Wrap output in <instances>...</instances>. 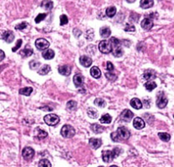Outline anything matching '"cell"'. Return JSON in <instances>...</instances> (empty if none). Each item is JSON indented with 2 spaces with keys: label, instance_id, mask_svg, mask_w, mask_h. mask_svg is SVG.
Segmentation results:
<instances>
[{
  "label": "cell",
  "instance_id": "277c9868",
  "mask_svg": "<svg viewBox=\"0 0 174 167\" xmlns=\"http://www.w3.org/2000/svg\"><path fill=\"white\" fill-rule=\"evenodd\" d=\"M43 119H44V122L50 126L56 125L60 122V117L56 114H50L46 115Z\"/></svg>",
  "mask_w": 174,
  "mask_h": 167
},
{
  "label": "cell",
  "instance_id": "b9f144b4",
  "mask_svg": "<svg viewBox=\"0 0 174 167\" xmlns=\"http://www.w3.org/2000/svg\"><path fill=\"white\" fill-rule=\"evenodd\" d=\"M138 18H139V15L135 13H133L130 16V21H133V22H138Z\"/></svg>",
  "mask_w": 174,
  "mask_h": 167
},
{
  "label": "cell",
  "instance_id": "d6a6232c",
  "mask_svg": "<svg viewBox=\"0 0 174 167\" xmlns=\"http://www.w3.org/2000/svg\"><path fill=\"white\" fill-rule=\"evenodd\" d=\"M32 53H33V51H32L31 48L26 47L21 52V55L22 56H24V57H29V56H31V55H32Z\"/></svg>",
  "mask_w": 174,
  "mask_h": 167
},
{
  "label": "cell",
  "instance_id": "83f0119b",
  "mask_svg": "<svg viewBox=\"0 0 174 167\" xmlns=\"http://www.w3.org/2000/svg\"><path fill=\"white\" fill-rule=\"evenodd\" d=\"M116 9L114 6H111L109 8L106 9V15L110 18H112L116 15Z\"/></svg>",
  "mask_w": 174,
  "mask_h": 167
},
{
  "label": "cell",
  "instance_id": "7c38bea8",
  "mask_svg": "<svg viewBox=\"0 0 174 167\" xmlns=\"http://www.w3.org/2000/svg\"><path fill=\"white\" fill-rule=\"evenodd\" d=\"M58 71L63 76H69L72 72V67L68 65H64V66H61L59 67Z\"/></svg>",
  "mask_w": 174,
  "mask_h": 167
},
{
  "label": "cell",
  "instance_id": "4dcf8cb0",
  "mask_svg": "<svg viewBox=\"0 0 174 167\" xmlns=\"http://www.w3.org/2000/svg\"><path fill=\"white\" fill-rule=\"evenodd\" d=\"M32 91H33V89L32 87H25V88L21 89L19 93L21 95H23V96H30Z\"/></svg>",
  "mask_w": 174,
  "mask_h": 167
},
{
  "label": "cell",
  "instance_id": "7402d4cb",
  "mask_svg": "<svg viewBox=\"0 0 174 167\" xmlns=\"http://www.w3.org/2000/svg\"><path fill=\"white\" fill-rule=\"evenodd\" d=\"M130 105H131L133 108H135V109H140V108L143 107V103H142V102H141L138 98H133V99H132L131 102H130Z\"/></svg>",
  "mask_w": 174,
  "mask_h": 167
},
{
  "label": "cell",
  "instance_id": "c3c4849f",
  "mask_svg": "<svg viewBox=\"0 0 174 167\" xmlns=\"http://www.w3.org/2000/svg\"><path fill=\"white\" fill-rule=\"evenodd\" d=\"M106 69H107L109 72H111V71H113V70L115 69L114 65L112 64L111 62H107V63H106Z\"/></svg>",
  "mask_w": 174,
  "mask_h": 167
},
{
  "label": "cell",
  "instance_id": "f907efd6",
  "mask_svg": "<svg viewBox=\"0 0 174 167\" xmlns=\"http://www.w3.org/2000/svg\"><path fill=\"white\" fill-rule=\"evenodd\" d=\"M127 2H128V3H134L136 0H126Z\"/></svg>",
  "mask_w": 174,
  "mask_h": 167
},
{
  "label": "cell",
  "instance_id": "ba28073f",
  "mask_svg": "<svg viewBox=\"0 0 174 167\" xmlns=\"http://www.w3.org/2000/svg\"><path fill=\"white\" fill-rule=\"evenodd\" d=\"M34 154H35L34 150L32 148H30V147L25 148L22 150V157L25 159V160H29V159H32L33 156H34Z\"/></svg>",
  "mask_w": 174,
  "mask_h": 167
},
{
  "label": "cell",
  "instance_id": "d4e9b609",
  "mask_svg": "<svg viewBox=\"0 0 174 167\" xmlns=\"http://www.w3.org/2000/svg\"><path fill=\"white\" fill-rule=\"evenodd\" d=\"M51 71V67H50V65H43L38 71V73L40 75H46L48 74Z\"/></svg>",
  "mask_w": 174,
  "mask_h": 167
},
{
  "label": "cell",
  "instance_id": "816d5d0a",
  "mask_svg": "<svg viewBox=\"0 0 174 167\" xmlns=\"http://www.w3.org/2000/svg\"><path fill=\"white\" fill-rule=\"evenodd\" d=\"M173 117H174V115H173Z\"/></svg>",
  "mask_w": 174,
  "mask_h": 167
},
{
  "label": "cell",
  "instance_id": "44dd1931",
  "mask_svg": "<svg viewBox=\"0 0 174 167\" xmlns=\"http://www.w3.org/2000/svg\"><path fill=\"white\" fill-rule=\"evenodd\" d=\"M144 78L145 80H152L154 78H155L156 75H155V73L153 71V70H146L144 73Z\"/></svg>",
  "mask_w": 174,
  "mask_h": 167
},
{
  "label": "cell",
  "instance_id": "f1b7e54d",
  "mask_svg": "<svg viewBox=\"0 0 174 167\" xmlns=\"http://www.w3.org/2000/svg\"><path fill=\"white\" fill-rule=\"evenodd\" d=\"M87 115L92 118H96L98 117V111L94 107H89L87 109Z\"/></svg>",
  "mask_w": 174,
  "mask_h": 167
},
{
  "label": "cell",
  "instance_id": "e0dca14e",
  "mask_svg": "<svg viewBox=\"0 0 174 167\" xmlns=\"http://www.w3.org/2000/svg\"><path fill=\"white\" fill-rule=\"evenodd\" d=\"M89 144L90 146L94 148V149H98L100 146L102 145V141L99 138H90L89 140Z\"/></svg>",
  "mask_w": 174,
  "mask_h": 167
},
{
  "label": "cell",
  "instance_id": "d590c367",
  "mask_svg": "<svg viewBox=\"0 0 174 167\" xmlns=\"http://www.w3.org/2000/svg\"><path fill=\"white\" fill-rule=\"evenodd\" d=\"M46 16H47V14L45 13L38 14L37 17L35 18V22H36V23H39V22H41L42 21H43V20L46 18Z\"/></svg>",
  "mask_w": 174,
  "mask_h": 167
},
{
  "label": "cell",
  "instance_id": "74e56055",
  "mask_svg": "<svg viewBox=\"0 0 174 167\" xmlns=\"http://www.w3.org/2000/svg\"><path fill=\"white\" fill-rule=\"evenodd\" d=\"M37 137L38 139H44V138H46V137H48V133H47L46 131H44V130H39V131H38Z\"/></svg>",
  "mask_w": 174,
  "mask_h": 167
},
{
  "label": "cell",
  "instance_id": "bcb514c9",
  "mask_svg": "<svg viewBox=\"0 0 174 167\" xmlns=\"http://www.w3.org/2000/svg\"><path fill=\"white\" fill-rule=\"evenodd\" d=\"M111 139L114 141H118L120 139H121V138L119 137L117 132H112L111 135Z\"/></svg>",
  "mask_w": 174,
  "mask_h": 167
},
{
  "label": "cell",
  "instance_id": "cb8c5ba5",
  "mask_svg": "<svg viewBox=\"0 0 174 167\" xmlns=\"http://www.w3.org/2000/svg\"><path fill=\"white\" fill-rule=\"evenodd\" d=\"M112 54H113V55L116 56V57H121V56H122V55H123V50H122V48L120 45L116 46V47H114L113 50H112Z\"/></svg>",
  "mask_w": 174,
  "mask_h": 167
},
{
  "label": "cell",
  "instance_id": "f6af8a7d",
  "mask_svg": "<svg viewBox=\"0 0 174 167\" xmlns=\"http://www.w3.org/2000/svg\"><path fill=\"white\" fill-rule=\"evenodd\" d=\"M124 30L126 32H135V26H133V25H129V24H127L126 27L124 28Z\"/></svg>",
  "mask_w": 174,
  "mask_h": 167
},
{
  "label": "cell",
  "instance_id": "4316f807",
  "mask_svg": "<svg viewBox=\"0 0 174 167\" xmlns=\"http://www.w3.org/2000/svg\"><path fill=\"white\" fill-rule=\"evenodd\" d=\"M144 87H145V89L147 90L152 91L154 89H155L156 84H155V82H154V81H152V80H149L147 83L144 84Z\"/></svg>",
  "mask_w": 174,
  "mask_h": 167
},
{
  "label": "cell",
  "instance_id": "1f68e13d",
  "mask_svg": "<svg viewBox=\"0 0 174 167\" xmlns=\"http://www.w3.org/2000/svg\"><path fill=\"white\" fill-rule=\"evenodd\" d=\"M111 116L109 115V114H104L100 118V122L102 124H110L111 122Z\"/></svg>",
  "mask_w": 174,
  "mask_h": 167
},
{
  "label": "cell",
  "instance_id": "8d00e7d4",
  "mask_svg": "<svg viewBox=\"0 0 174 167\" xmlns=\"http://www.w3.org/2000/svg\"><path fill=\"white\" fill-rule=\"evenodd\" d=\"M66 106H67L68 109H70V110H75V109L76 108L77 103H76L75 101H73V100H72V101H69V102L67 103Z\"/></svg>",
  "mask_w": 174,
  "mask_h": 167
},
{
  "label": "cell",
  "instance_id": "7a4b0ae2",
  "mask_svg": "<svg viewBox=\"0 0 174 167\" xmlns=\"http://www.w3.org/2000/svg\"><path fill=\"white\" fill-rule=\"evenodd\" d=\"M61 134L63 137L65 138H72L74 137V135L76 134V130L75 129L70 125H65L61 128Z\"/></svg>",
  "mask_w": 174,
  "mask_h": 167
},
{
  "label": "cell",
  "instance_id": "2e32d148",
  "mask_svg": "<svg viewBox=\"0 0 174 167\" xmlns=\"http://www.w3.org/2000/svg\"><path fill=\"white\" fill-rule=\"evenodd\" d=\"M111 29L108 26H104V27L100 28V34L102 38H104V39L109 38V36L111 35Z\"/></svg>",
  "mask_w": 174,
  "mask_h": 167
},
{
  "label": "cell",
  "instance_id": "60d3db41",
  "mask_svg": "<svg viewBox=\"0 0 174 167\" xmlns=\"http://www.w3.org/2000/svg\"><path fill=\"white\" fill-rule=\"evenodd\" d=\"M60 19H61V26H64L68 23V17L65 15H62Z\"/></svg>",
  "mask_w": 174,
  "mask_h": 167
},
{
  "label": "cell",
  "instance_id": "e575fe53",
  "mask_svg": "<svg viewBox=\"0 0 174 167\" xmlns=\"http://www.w3.org/2000/svg\"><path fill=\"white\" fill-rule=\"evenodd\" d=\"M38 166L41 167H51V164L48 159H41L39 161V164H38Z\"/></svg>",
  "mask_w": 174,
  "mask_h": 167
},
{
  "label": "cell",
  "instance_id": "d6986e66",
  "mask_svg": "<svg viewBox=\"0 0 174 167\" xmlns=\"http://www.w3.org/2000/svg\"><path fill=\"white\" fill-rule=\"evenodd\" d=\"M90 74L94 78H100L101 77V71L98 67H93L90 69Z\"/></svg>",
  "mask_w": 174,
  "mask_h": 167
},
{
  "label": "cell",
  "instance_id": "681fc988",
  "mask_svg": "<svg viewBox=\"0 0 174 167\" xmlns=\"http://www.w3.org/2000/svg\"><path fill=\"white\" fill-rule=\"evenodd\" d=\"M0 53H1V59H0V60H1V61H3V60L4 59V52L3 51H1Z\"/></svg>",
  "mask_w": 174,
  "mask_h": 167
},
{
  "label": "cell",
  "instance_id": "6da1fadb",
  "mask_svg": "<svg viewBox=\"0 0 174 167\" xmlns=\"http://www.w3.org/2000/svg\"><path fill=\"white\" fill-rule=\"evenodd\" d=\"M122 150L119 148H114L112 151H109V150H105L102 152V159L104 160V162L105 163H109L112 161L114 159L117 158L119 156V154H121Z\"/></svg>",
  "mask_w": 174,
  "mask_h": 167
},
{
  "label": "cell",
  "instance_id": "7dc6e473",
  "mask_svg": "<svg viewBox=\"0 0 174 167\" xmlns=\"http://www.w3.org/2000/svg\"><path fill=\"white\" fill-rule=\"evenodd\" d=\"M26 26H27V23L22 22V23H21V24H19V25L15 26V29L16 30H23V29L26 28Z\"/></svg>",
  "mask_w": 174,
  "mask_h": 167
},
{
  "label": "cell",
  "instance_id": "30bf717a",
  "mask_svg": "<svg viewBox=\"0 0 174 167\" xmlns=\"http://www.w3.org/2000/svg\"><path fill=\"white\" fill-rule=\"evenodd\" d=\"M73 81H74L75 85L77 88H80L83 85L84 83V77L81 74V73H76L73 78Z\"/></svg>",
  "mask_w": 174,
  "mask_h": 167
},
{
  "label": "cell",
  "instance_id": "9a60e30c",
  "mask_svg": "<svg viewBox=\"0 0 174 167\" xmlns=\"http://www.w3.org/2000/svg\"><path fill=\"white\" fill-rule=\"evenodd\" d=\"M80 63L85 67H88L92 65L93 61L90 57H88L87 55H83L80 57Z\"/></svg>",
  "mask_w": 174,
  "mask_h": 167
},
{
  "label": "cell",
  "instance_id": "4fadbf2b",
  "mask_svg": "<svg viewBox=\"0 0 174 167\" xmlns=\"http://www.w3.org/2000/svg\"><path fill=\"white\" fill-rule=\"evenodd\" d=\"M2 39H3L6 43H12L14 39V36L11 31H5L2 34Z\"/></svg>",
  "mask_w": 174,
  "mask_h": 167
},
{
  "label": "cell",
  "instance_id": "f35d334b",
  "mask_svg": "<svg viewBox=\"0 0 174 167\" xmlns=\"http://www.w3.org/2000/svg\"><path fill=\"white\" fill-rule=\"evenodd\" d=\"M105 77L107 78V79H109L110 81H115L116 78H117V76H116V74H115V73H105Z\"/></svg>",
  "mask_w": 174,
  "mask_h": 167
},
{
  "label": "cell",
  "instance_id": "f546056e",
  "mask_svg": "<svg viewBox=\"0 0 174 167\" xmlns=\"http://www.w3.org/2000/svg\"><path fill=\"white\" fill-rule=\"evenodd\" d=\"M158 137L163 141H170V139H171V136L166 132H160V133H158Z\"/></svg>",
  "mask_w": 174,
  "mask_h": 167
},
{
  "label": "cell",
  "instance_id": "52a82bcc",
  "mask_svg": "<svg viewBox=\"0 0 174 167\" xmlns=\"http://www.w3.org/2000/svg\"><path fill=\"white\" fill-rule=\"evenodd\" d=\"M117 134L119 137L122 140H127L130 137V132L129 130L125 127H119L117 129Z\"/></svg>",
  "mask_w": 174,
  "mask_h": 167
},
{
  "label": "cell",
  "instance_id": "5b68a950",
  "mask_svg": "<svg viewBox=\"0 0 174 167\" xmlns=\"http://www.w3.org/2000/svg\"><path fill=\"white\" fill-rule=\"evenodd\" d=\"M50 42L45 39H38L35 42V46L39 51H45L50 47Z\"/></svg>",
  "mask_w": 174,
  "mask_h": 167
},
{
  "label": "cell",
  "instance_id": "603a6c76",
  "mask_svg": "<svg viewBox=\"0 0 174 167\" xmlns=\"http://www.w3.org/2000/svg\"><path fill=\"white\" fill-rule=\"evenodd\" d=\"M53 6H54V3H53V2L51 0H43L41 3V7L43 8L44 10H52Z\"/></svg>",
  "mask_w": 174,
  "mask_h": 167
},
{
  "label": "cell",
  "instance_id": "8992f818",
  "mask_svg": "<svg viewBox=\"0 0 174 167\" xmlns=\"http://www.w3.org/2000/svg\"><path fill=\"white\" fill-rule=\"evenodd\" d=\"M167 98L165 96L164 93H160L157 96V101H156V105L159 108H164L167 105Z\"/></svg>",
  "mask_w": 174,
  "mask_h": 167
},
{
  "label": "cell",
  "instance_id": "836d02e7",
  "mask_svg": "<svg viewBox=\"0 0 174 167\" xmlns=\"http://www.w3.org/2000/svg\"><path fill=\"white\" fill-rule=\"evenodd\" d=\"M94 104L97 106V107H105L106 106V103H105V101H104L103 99L101 98H97L94 100Z\"/></svg>",
  "mask_w": 174,
  "mask_h": 167
},
{
  "label": "cell",
  "instance_id": "9c48e42d",
  "mask_svg": "<svg viewBox=\"0 0 174 167\" xmlns=\"http://www.w3.org/2000/svg\"><path fill=\"white\" fill-rule=\"evenodd\" d=\"M153 26H154V22H153L152 18H150V17L144 18L141 22V26L144 30H150L153 27Z\"/></svg>",
  "mask_w": 174,
  "mask_h": 167
},
{
  "label": "cell",
  "instance_id": "ffe728a7",
  "mask_svg": "<svg viewBox=\"0 0 174 167\" xmlns=\"http://www.w3.org/2000/svg\"><path fill=\"white\" fill-rule=\"evenodd\" d=\"M154 5V0H141L140 7L143 9H149Z\"/></svg>",
  "mask_w": 174,
  "mask_h": 167
},
{
  "label": "cell",
  "instance_id": "484cf974",
  "mask_svg": "<svg viewBox=\"0 0 174 167\" xmlns=\"http://www.w3.org/2000/svg\"><path fill=\"white\" fill-rule=\"evenodd\" d=\"M91 130L94 132V133H96V134H100V133H102L103 131H104V127L103 126H101L100 125H98V124H93L92 125H91Z\"/></svg>",
  "mask_w": 174,
  "mask_h": 167
},
{
  "label": "cell",
  "instance_id": "5bb4252c",
  "mask_svg": "<svg viewBox=\"0 0 174 167\" xmlns=\"http://www.w3.org/2000/svg\"><path fill=\"white\" fill-rule=\"evenodd\" d=\"M133 126L134 128H136L137 130H141V129L144 128L145 126V122L143 118L137 117L133 119Z\"/></svg>",
  "mask_w": 174,
  "mask_h": 167
},
{
  "label": "cell",
  "instance_id": "8fae6325",
  "mask_svg": "<svg viewBox=\"0 0 174 167\" xmlns=\"http://www.w3.org/2000/svg\"><path fill=\"white\" fill-rule=\"evenodd\" d=\"M133 118V113L130 111L129 109H125L121 114V118L125 122L130 121Z\"/></svg>",
  "mask_w": 174,
  "mask_h": 167
},
{
  "label": "cell",
  "instance_id": "7bdbcfd3",
  "mask_svg": "<svg viewBox=\"0 0 174 167\" xmlns=\"http://www.w3.org/2000/svg\"><path fill=\"white\" fill-rule=\"evenodd\" d=\"M110 41L111 42L113 48H114V47H116V46H118V45H120V41H119V40H118L117 39L114 38V37H112L111 39H110Z\"/></svg>",
  "mask_w": 174,
  "mask_h": 167
},
{
  "label": "cell",
  "instance_id": "ac0fdd59",
  "mask_svg": "<svg viewBox=\"0 0 174 167\" xmlns=\"http://www.w3.org/2000/svg\"><path fill=\"white\" fill-rule=\"evenodd\" d=\"M42 55L45 60H51V59H53L54 57V51L53 50L47 49V50L43 51Z\"/></svg>",
  "mask_w": 174,
  "mask_h": 167
},
{
  "label": "cell",
  "instance_id": "ab89813d",
  "mask_svg": "<svg viewBox=\"0 0 174 167\" xmlns=\"http://www.w3.org/2000/svg\"><path fill=\"white\" fill-rule=\"evenodd\" d=\"M29 66H30L31 69L35 70V69H37L38 67H40V62H37V61H32V62H30Z\"/></svg>",
  "mask_w": 174,
  "mask_h": 167
},
{
  "label": "cell",
  "instance_id": "3957f363",
  "mask_svg": "<svg viewBox=\"0 0 174 167\" xmlns=\"http://www.w3.org/2000/svg\"><path fill=\"white\" fill-rule=\"evenodd\" d=\"M99 49H100V51L104 53V54H109L113 50V46H112V44L111 41H108V40H103L100 43V45H99Z\"/></svg>",
  "mask_w": 174,
  "mask_h": 167
},
{
  "label": "cell",
  "instance_id": "ee69618b",
  "mask_svg": "<svg viewBox=\"0 0 174 167\" xmlns=\"http://www.w3.org/2000/svg\"><path fill=\"white\" fill-rule=\"evenodd\" d=\"M21 44H22V39H19L18 41H17V43H16V44H15V46L12 49V51L15 52L18 49H20L21 48Z\"/></svg>",
  "mask_w": 174,
  "mask_h": 167
}]
</instances>
